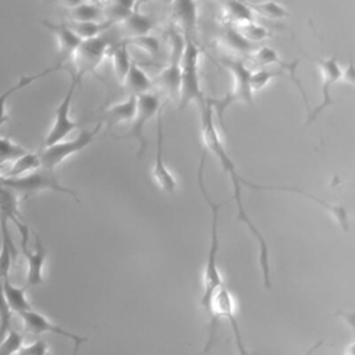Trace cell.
Returning <instances> with one entry per match:
<instances>
[{
  "label": "cell",
  "instance_id": "38",
  "mask_svg": "<svg viewBox=\"0 0 355 355\" xmlns=\"http://www.w3.org/2000/svg\"><path fill=\"white\" fill-rule=\"evenodd\" d=\"M92 3H96V4H98L100 3V0H90Z\"/></svg>",
  "mask_w": 355,
  "mask_h": 355
},
{
  "label": "cell",
  "instance_id": "31",
  "mask_svg": "<svg viewBox=\"0 0 355 355\" xmlns=\"http://www.w3.org/2000/svg\"><path fill=\"white\" fill-rule=\"evenodd\" d=\"M28 153L22 146L11 141L8 137L0 136V165L8 161H15L21 155Z\"/></svg>",
  "mask_w": 355,
  "mask_h": 355
},
{
  "label": "cell",
  "instance_id": "3",
  "mask_svg": "<svg viewBox=\"0 0 355 355\" xmlns=\"http://www.w3.org/2000/svg\"><path fill=\"white\" fill-rule=\"evenodd\" d=\"M0 183L12 190L14 193H21L24 196H29L32 193H37L42 190H51L57 193L69 194L75 198V201L79 202L78 193L75 190L62 186L53 173V171H49L42 166L17 178L0 176Z\"/></svg>",
  "mask_w": 355,
  "mask_h": 355
},
{
  "label": "cell",
  "instance_id": "23",
  "mask_svg": "<svg viewBox=\"0 0 355 355\" xmlns=\"http://www.w3.org/2000/svg\"><path fill=\"white\" fill-rule=\"evenodd\" d=\"M225 10L229 18L233 22H237L239 25L255 21V12L247 3L241 0H226Z\"/></svg>",
  "mask_w": 355,
  "mask_h": 355
},
{
  "label": "cell",
  "instance_id": "19",
  "mask_svg": "<svg viewBox=\"0 0 355 355\" xmlns=\"http://www.w3.org/2000/svg\"><path fill=\"white\" fill-rule=\"evenodd\" d=\"M173 15L187 36L194 32L197 25V3L196 0H173Z\"/></svg>",
  "mask_w": 355,
  "mask_h": 355
},
{
  "label": "cell",
  "instance_id": "18",
  "mask_svg": "<svg viewBox=\"0 0 355 355\" xmlns=\"http://www.w3.org/2000/svg\"><path fill=\"white\" fill-rule=\"evenodd\" d=\"M61 68H62V64L58 62L55 67L47 68V69H44V71H40V72H37V73H35V75L21 76L19 80H18L14 86L6 89V90L0 94V128H1V126L4 125V122L7 121V114H6L7 101H8V98H10L15 92H18V90H21V89H24V87H26V86H29V85L33 83L35 80H37V79H40V78H44L46 75H49V73H51V72H54V71H58V69H61Z\"/></svg>",
  "mask_w": 355,
  "mask_h": 355
},
{
  "label": "cell",
  "instance_id": "4",
  "mask_svg": "<svg viewBox=\"0 0 355 355\" xmlns=\"http://www.w3.org/2000/svg\"><path fill=\"white\" fill-rule=\"evenodd\" d=\"M226 68L232 72L233 87L222 100H211L214 112H218V121L223 123V111L233 101H243L247 104L252 103V89H251V73L252 71L241 60H223Z\"/></svg>",
  "mask_w": 355,
  "mask_h": 355
},
{
  "label": "cell",
  "instance_id": "33",
  "mask_svg": "<svg viewBox=\"0 0 355 355\" xmlns=\"http://www.w3.org/2000/svg\"><path fill=\"white\" fill-rule=\"evenodd\" d=\"M277 76H287V72H284L283 69L279 71H270V69H258L255 72L251 73V89L252 92H258L261 89H263V86L272 79V78H277Z\"/></svg>",
  "mask_w": 355,
  "mask_h": 355
},
{
  "label": "cell",
  "instance_id": "26",
  "mask_svg": "<svg viewBox=\"0 0 355 355\" xmlns=\"http://www.w3.org/2000/svg\"><path fill=\"white\" fill-rule=\"evenodd\" d=\"M123 24L126 31L133 36H144L148 35V32L153 29L151 19L139 11H132L126 18H123Z\"/></svg>",
  "mask_w": 355,
  "mask_h": 355
},
{
  "label": "cell",
  "instance_id": "1",
  "mask_svg": "<svg viewBox=\"0 0 355 355\" xmlns=\"http://www.w3.org/2000/svg\"><path fill=\"white\" fill-rule=\"evenodd\" d=\"M200 108H201V132H202V140L205 144V150L211 151L219 159L222 171L229 175V179L233 184V200L236 201V205H237V218L243 223L247 225L251 234L257 239V241L259 244V265H261V270H262L263 287L270 288L272 282H270V266H269V248H268V244H266L263 236L261 234V232L258 230V227L255 226V223L251 220V218L247 215V212L244 209L243 200H241V191H243L241 176L236 171V165H234L233 159L226 153V148L223 146V141L220 139L218 128L215 125V119H214L215 112H214V108L211 104V98H205L200 104Z\"/></svg>",
  "mask_w": 355,
  "mask_h": 355
},
{
  "label": "cell",
  "instance_id": "6",
  "mask_svg": "<svg viewBox=\"0 0 355 355\" xmlns=\"http://www.w3.org/2000/svg\"><path fill=\"white\" fill-rule=\"evenodd\" d=\"M71 75V80H69V86L67 89V93L64 96V98L60 101V104L55 108L54 112V121L53 125L44 139V147L53 146L61 140H65V137L78 128V122H75L71 118V105H72V98L75 94V90L79 87L80 85V78H78L72 71H69Z\"/></svg>",
  "mask_w": 355,
  "mask_h": 355
},
{
  "label": "cell",
  "instance_id": "30",
  "mask_svg": "<svg viewBox=\"0 0 355 355\" xmlns=\"http://www.w3.org/2000/svg\"><path fill=\"white\" fill-rule=\"evenodd\" d=\"M248 42L257 44V43H261L263 42L265 39H268L270 36V32L261 24L252 21V22H247V24H243V25H239V29H237Z\"/></svg>",
  "mask_w": 355,
  "mask_h": 355
},
{
  "label": "cell",
  "instance_id": "15",
  "mask_svg": "<svg viewBox=\"0 0 355 355\" xmlns=\"http://www.w3.org/2000/svg\"><path fill=\"white\" fill-rule=\"evenodd\" d=\"M184 43L178 35H172V57L169 67H166L162 73L158 76V80L162 83L165 89L171 94H179V83H180V58L183 53Z\"/></svg>",
  "mask_w": 355,
  "mask_h": 355
},
{
  "label": "cell",
  "instance_id": "11",
  "mask_svg": "<svg viewBox=\"0 0 355 355\" xmlns=\"http://www.w3.org/2000/svg\"><path fill=\"white\" fill-rule=\"evenodd\" d=\"M153 179L165 193H175L178 182L172 172L168 169L164 161V121H162V107L157 112V151L153 168Z\"/></svg>",
  "mask_w": 355,
  "mask_h": 355
},
{
  "label": "cell",
  "instance_id": "32",
  "mask_svg": "<svg viewBox=\"0 0 355 355\" xmlns=\"http://www.w3.org/2000/svg\"><path fill=\"white\" fill-rule=\"evenodd\" d=\"M24 343V336L12 329L8 330L6 337L0 341V355H15Z\"/></svg>",
  "mask_w": 355,
  "mask_h": 355
},
{
  "label": "cell",
  "instance_id": "7",
  "mask_svg": "<svg viewBox=\"0 0 355 355\" xmlns=\"http://www.w3.org/2000/svg\"><path fill=\"white\" fill-rule=\"evenodd\" d=\"M161 108L159 98L157 94L153 93H143L137 96V107H136V114L133 116L132 128L126 135L116 136L115 139H135L139 143V150H137V157H143L148 148V141L144 136V128L147 122L154 118Z\"/></svg>",
  "mask_w": 355,
  "mask_h": 355
},
{
  "label": "cell",
  "instance_id": "17",
  "mask_svg": "<svg viewBox=\"0 0 355 355\" xmlns=\"http://www.w3.org/2000/svg\"><path fill=\"white\" fill-rule=\"evenodd\" d=\"M137 107V96L129 94V97L125 101L116 103L111 107H108L104 112V122H107L110 130L114 125L119 122H130L136 114Z\"/></svg>",
  "mask_w": 355,
  "mask_h": 355
},
{
  "label": "cell",
  "instance_id": "10",
  "mask_svg": "<svg viewBox=\"0 0 355 355\" xmlns=\"http://www.w3.org/2000/svg\"><path fill=\"white\" fill-rule=\"evenodd\" d=\"M15 226L21 234V248L22 254L28 262V272H26V284L28 286H37L43 282V265L46 261V248L43 247L37 234H35V250L28 248V236L29 229L26 223L21 220L15 222Z\"/></svg>",
  "mask_w": 355,
  "mask_h": 355
},
{
  "label": "cell",
  "instance_id": "2",
  "mask_svg": "<svg viewBox=\"0 0 355 355\" xmlns=\"http://www.w3.org/2000/svg\"><path fill=\"white\" fill-rule=\"evenodd\" d=\"M201 50L196 42L187 36L183 53L180 58V83H179V100L180 108H184L189 103L197 101L198 105L204 101V94L201 92L198 61Z\"/></svg>",
  "mask_w": 355,
  "mask_h": 355
},
{
  "label": "cell",
  "instance_id": "8",
  "mask_svg": "<svg viewBox=\"0 0 355 355\" xmlns=\"http://www.w3.org/2000/svg\"><path fill=\"white\" fill-rule=\"evenodd\" d=\"M108 43L103 36H96L92 39H83L73 53L71 62L72 71L78 78H83L86 73L93 72L103 61L107 53Z\"/></svg>",
  "mask_w": 355,
  "mask_h": 355
},
{
  "label": "cell",
  "instance_id": "5",
  "mask_svg": "<svg viewBox=\"0 0 355 355\" xmlns=\"http://www.w3.org/2000/svg\"><path fill=\"white\" fill-rule=\"evenodd\" d=\"M101 128H103V121H100L90 130H80L79 135L71 140H61L53 146L44 147V150L39 154L42 168L54 171V168L58 166L62 161H65L68 157L86 148L93 141V139L96 137V135L100 132Z\"/></svg>",
  "mask_w": 355,
  "mask_h": 355
},
{
  "label": "cell",
  "instance_id": "28",
  "mask_svg": "<svg viewBox=\"0 0 355 355\" xmlns=\"http://www.w3.org/2000/svg\"><path fill=\"white\" fill-rule=\"evenodd\" d=\"M247 4L252 8L254 12H258L270 19H282V18H286L290 15L288 11L283 6H280L277 1H273V0H265L261 3L248 1Z\"/></svg>",
  "mask_w": 355,
  "mask_h": 355
},
{
  "label": "cell",
  "instance_id": "12",
  "mask_svg": "<svg viewBox=\"0 0 355 355\" xmlns=\"http://www.w3.org/2000/svg\"><path fill=\"white\" fill-rule=\"evenodd\" d=\"M252 60L254 62L258 65V67H266V65H279L280 69H283L284 72H287L288 78L291 79V82L295 85V87L298 89V92L301 93L302 98H304V103H305V107H306V112L311 111V107H309V103H308V97H306V93L302 87V83L301 80L297 78L295 75V71L298 68V64H300V60H294L291 62H287V61H283L280 60L279 54L276 53V50H273L272 47L269 46H261L258 49L254 50L252 53Z\"/></svg>",
  "mask_w": 355,
  "mask_h": 355
},
{
  "label": "cell",
  "instance_id": "25",
  "mask_svg": "<svg viewBox=\"0 0 355 355\" xmlns=\"http://www.w3.org/2000/svg\"><path fill=\"white\" fill-rule=\"evenodd\" d=\"M40 158L39 154L35 153H25L15 161H12V166L10 168V172L6 175V178H17L21 175H25L28 172H32L37 168H40Z\"/></svg>",
  "mask_w": 355,
  "mask_h": 355
},
{
  "label": "cell",
  "instance_id": "16",
  "mask_svg": "<svg viewBox=\"0 0 355 355\" xmlns=\"http://www.w3.org/2000/svg\"><path fill=\"white\" fill-rule=\"evenodd\" d=\"M43 25L47 26L57 37L60 55H61V64L64 61H71L73 53L76 51L78 46L80 44L82 39L68 26L67 22L61 24H53L50 21H43Z\"/></svg>",
  "mask_w": 355,
  "mask_h": 355
},
{
  "label": "cell",
  "instance_id": "24",
  "mask_svg": "<svg viewBox=\"0 0 355 355\" xmlns=\"http://www.w3.org/2000/svg\"><path fill=\"white\" fill-rule=\"evenodd\" d=\"M71 21L76 22H87V21H100L103 15V10L96 3H80L75 7L67 8Z\"/></svg>",
  "mask_w": 355,
  "mask_h": 355
},
{
  "label": "cell",
  "instance_id": "20",
  "mask_svg": "<svg viewBox=\"0 0 355 355\" xmlns=\"http://www.w3.org/2000/svg\"><path fill=\"white\" fill-rule=\"evenodd\" d=\"M1 286H3V293L6 297V301L11 309V312H17L21 315L25 311H31L32 305L29 304L26 298V290L25 287H17L14 286L8 276L1 279Z\"/></svg>",
  "mask_w": 355,
  "mask_h": 355
},
{
  "label": "cell",
  "instance_id": "27",
  "mask_svg": "<svg viewBox=\"0 0 355 355\" xmlns=\"http://www.w3.org/2000/svg\"><path fill=\"white\" fill-rule=\"evenodd\" d=\"M111 58H112V67H114L115 75L118 76V79L121 82H123V79L130 68V64H132V60H130L129 51H128V42H123L119 46L114 47V50L111 53Z\"/></svg>",
  "mask_w": 355,
  "mask_h": 355
},
{
  "label": "cell",
  "instance_id": "37",
  "mask_svg": "<svg viewBox=\"0 0 355 355\" xmlns=\"http://www.w3.org/2000/svg\"><path fill=\"white\" fill-rule=\"evenodd\" d=\"M150 0H135L133 3V11H140V7L144 6L146 3H148Z\"/></svg>",
  "mask_w": 355,
  "mask_h": 355
},
{
  "label": "cell",
  "instance_id": "36",
  "mask_svg": "<svg viewBox=\"0 0 355 355\" xmlns=\"http://www.w3.org/2000/svg\"><path fill=\"white\" fill-rule=\"evenodd\" d=\"M132 43L139 44L140 47L146 49L148 53H157L158 51V42H157V39H154V37H151L148 35L133 37Z\"/></svg>",
  "mask_w": 355,
  "mask_h": 355
},
{
  "label": "cell",
  "instance_id": "29",
  "mask_svg": "<svg viewBox=\"0 0 355 355\" xmlns=\"http://www.w3.org/2000/svg\"><path fill=\"white\" fill-rule=\"evenodd\" d=\"M225 40L237 53L250 54V53H254V50L257 49V44L248 42L236 28H232V26L225 29Z\"/></svg>",
  "mask_w": 355,
  "mask_h": 355
},
{
  "label": "cell",
  "instance_id": "35",
  "mask_svg": "<svg viewBox=\"0 0 355 355\" xmlns=\"http://www.w3.org/2000/svg\"><path fill=\"white\" fill-rule=\"evenodd\" d=\"M80 345H75L72 355H78ZM15 355H47V344L44 340L39 338L36 340L33 344L28 345V347H22Z\"/></svg>",
  "mask_w": 355,
  "mask_h": 355
},
{
  "label": "cell",
  "instance_id": "34",
  "mask_svg": "<svg viewBox=\"0 0 355 355\" xmlns=\"http://www.w3.org/2000/svg\"><path fill=\"white\" fill-rule=\"evenodd\" d=\"M11 309L6 301L3 286L0 282V341L6 337L8 330L11 329Z\"/></svg>",
  "mask_w": 355,
  "mask_h": 355
},
{
  "label": "cell",
  "instance_id": "22",
  "mask_svg": "<svg viewBox=\"0 0 355 355\" xmlns=\"http://www.w3.org/2000/svg\"><path fill=\"white\" fill-rule=\"evenodd\" d=\"M68 26L83 40V39H92L96 36H100V33H103L105 29H108L114 22L111 21H105V22H100V21H87V22H76V21H69L67 22Z\"/></svg>",
  "mask_w": 355,
  "mask_h": 355
},
{
  "label": "cell",
  "instance_id": "9",
  "mask_svg": "<svg viewBox=\"0 0 355 355\" xmlns=\"http://www.w3.org/2000/svg\"><path fill=\"white\" fill-rule=\"evenodd\" d=\"M312 61H315L320 69V75H322V101L320 104H318L313 110H311L306 115V125L312 123L327 107H330L333 104V97H331V87L341 79L343 76V69L337 62V57H329V58H313Z\"/></svg>",
  "mask_w": 355,
  "mask_h": 355
},
{
  "label": "cell",
  "instance_id": "21",
  "mask_svg": "<svg viewBox=\"0 0 355 355\" xmlns=\"http://www.w3.org/2000/svg\"><path fill=\"white\" fill-rule=\"evenodd\" d=\"M123 82H125V87L129 90V94H135V96L148 93V90L153 86V82L148 78V75L133 61L130 64V68Z\"/></svg>",
  "mask_w": 355,
  "mask_h": 355
},
{
  "label": "cell",
  "instance_id": "13",
  "mask_svg": "<svg viewBox=\"0 0 355 355\" xmlns=\"http://www.w3.org/2000/svg\"><path fill=\"white\" fill-rule=\"evenodd\" d=\"M24 320V326H25V330L32 333V334H42V333H53V334H57V336H62V337H67L69 340L73 341L75 345H82L83 343L87 341V337H82V336H78L75 333H71L60 326H57L55 323L50 322L44 315L31 309V311H25L19 315Z\"/></svg>",
  "mask_w": 355,
  "mask_h": 355
},
{
  "label": "cell",
  "instance_id": "14",
  "mask_svg": "<svg viewBox=\"0 0 355 355\" xmlns=\"http://www.w3.org/2000/svg\"><path fill=\"white\" fill-rule=\"evenodd\" d=\"M19 220L18 212V200L12 190L0 183V230H1V243L8 244L14 251H17L12 239L8 230V222Z\"/></svg>",
  "mask_w": 355,
  "mask_h": 355
}]
</instances>
